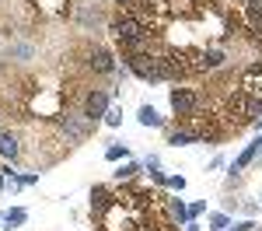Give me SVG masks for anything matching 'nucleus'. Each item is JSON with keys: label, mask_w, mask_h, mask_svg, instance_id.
Returning <instances> with one entry per match:
<instances>
[{"label": "nucleus", "mask_w": 262, "mask_h": 231, "mask_svg": "<svg viewBox=\"0 0 262 231\" xmlns=\"http://www.w3.org/2000/svg\"><path fill=\"white\" fill-rule=\"evenodd\" d=\"M112 35L122 42H137V39H150V28H147V21H143V14H137L133 7H126V11H119L116 18H112Z\"/></svg>", "instance_id": "nucleus-1"}, {"label": "nucleus", "mask_w": 262, "mask_h": 231, "mask_svg": "<svg viewBox=\"0 0 262 231\" xmlns=\"http://www.w3.org/2000/svg\"><path fill=\"white\" fill-rule=\"evenodd\" d=\"M129 74H137L140 81H164L161 70V53H143V56H129L126 60Z\"/></svg>", "instance_id": "nucleus-2"}, {"label": "nucleus", "mask_w": 262, "mask_h": 231, "mask_svg": "<svg viewBox=\"0 0 262 231\" xmlns=\"http://www.w3.org/2000/svg\"><path fill=\"white\" fill-rule=\"evenodd\" d=\"M60 126H63V133H67V140H70V144H81L84 137L91 133L95 119H91V116H84V109H81V112H63Z\"/></svg>", "instance_id": "nucleus-3"}, {"label": "nucleus", "mask_w": 262, "mask_h": 231, "mask_svg": "<svg viewBox=\"0 0 262 231\" xmlns=\"http://www.w3.org/2000/svg\"><path fill=\"white\" fill-rule=\"evenodd\" d=\"M200 102L203 95L196 91V88H171V112L175 116H192V112H200Z\"/></svg>", "instance_id": "nucleus-4"}, {"label": "nucleus", "mask_w": 262, "mask_h": 231, "mask_svg": "<svg viewBox=\"0 0 262 231\" xmlns=\"http://www.w3.org/2000/svg\"><path fill=\"white\" fill-rule=\"evenodd\" d=\"M108 105H112V98H108L105 91H88V98H84V116H91V119H105Z\"/></svg>", "instance_id": "nucleus-5"}, {"label": "nucleus", "mask_w": 262, "mask_h": 231, "mask_svg": "<svg viewBox=\"0 0 262 231\" xmlns=\"http://www.w3.org/2000/svg\"><path fill=\"white\" fill-rule=\"evenodd\" d=\"M242 91L262 102V63H255V67H248V70H245V77H242Z\"/></svg>", "instance_id": "nucleus-6"}, {"label": "nucleus", "mask_w": 262, "mask_h": 231, "mask_svg": "<svg viewBox=\"0 0 262 231\" xmlns=\"http://www.w3.org/2000/svg\"><path fill=\"white\" fill-rule=\"evenodd\" d=\"M88 67H91L95 74H112V70H116V56H112L108 49H91V53H88Z\"/></svg>", "instance_id": "nucleus-7"}, {"label": "nucleus", "mask_w": 262, "mask_h": 231, "mask_svg": "<svg viewBox=\"0 0 262 231\" xmlns=\"http://www.w3.org/2000/svg\"><path fill=\"white\" fill-rule=\"evenodd\" d=\"M245 21H248V32L262 39V0H252L248 7H245Z\"/></svg>", "instance_id": "nucleus-8"}, {"label": "nucleus", "mask_w": 262, "mask_h": 231, "mask_svg": "<svg viewBox=\"0 0 262 231\" xmlns=\"http://www.w3.org/2000/svg\"><path fill=\"white\" fill-rule=\"evenodd\" d=\"M112 203H116V196L108 193V186H95V189H91V210H95V214L108 210Z\"/></svg>", "instance_id": "nucleus-9"}, {"label": "nucleus", "mask_w": 262, "mask_h": 231, "mask_svg": "<svg viewBox=\"0 0 262 231\" xmlns=\"http://www.w3.org/2000/svg\"><path fill=\"white\" fill-rule=\"evenodd\" d=\"M262 147H259V140H255V144H248L242 151V154H238V161H234V165H231V175H238V172H245V168L252 165V161H255V154H259Z\"/></svg>", "instance_id": "nucleus-10"}, {"label": "nucleus", "mask_w": 262, "mask_h": 231, "mask_svg": "<svg viewBox=\"0 0 262 231\" xmlns=\"http://www.w3.org/2000/svg\"><path fill=\"white\" fill-rule=\"evenodd\" d=\"M168 210H171V224H182V228L189 224V207L182 203L179 196H171V200H168Z\"/></svg>", "instance_id": "nucleus-11"}, {"label": "nucleus", "mask_w": 262, "mask_h": 231, "mask_svg": "<svg viewBox=\"0 0 262 231\" xmlns=\"http://www.w3.org/2000/svg\"><path fill=\"white\" fill-rule=\"evenodd\" d=\"M18 151H21V147H18V137H14L11 130H4V133H0V154L14 161V158H18Z\"/></svg>", "instance_id": "nucleus-12"}, {"label": "nucleus", "mask_w": 262, "mask_h": 231, "mask_svg": "<svg viewBox=\"0 0 262 231\" xmlns=\"http://www.w3.org/2000/svg\"><path fill=\"white\" fill-rule=\"evenodd\" d=\"M137 119H140V126H154V130H158V126H164V119L158 116V109H154V105H140Z\"/></svg>", "instance_id": "nucleus-13"}, {"label": "nucleus", "mask_w": 262, "mask_h": 231, "mask_svg": "<svg viewBox=\"0 0 262 231\" xmlns=\"http://www.w3.org/2000/svg\"><path fill=\"white\" fill-rule=\"evenodd\" d=\"M25 221H28V210L25 207H11L7 214H4V224H7V228H21Z\"/></svg>", "instance_id": "nucleus-14"}, {"label": "nucleus", "mask_w": 262, "mask_h": 231, "mask_svg": "<svg viewBox=\"0 0 262 231\" xmlns=\"http://www.w3.org/2000/svg\"><path fill=\"white\" fill-rule=\"evenodd\" d=\"M137 175H140V165L137 161H126V165L116 168V182H133Z\"/></svg>", "instance_id": "nucleus-15"}, {"label": "nucleus", "mask_w": 262, "mask_h": 231, "mask_svg": "<svg viewBox=\"0 0 262 231\" xmlns=\"http://www.w3.org/2000/svg\"><path fill=\"white\" fill-rule=\"evenodd\" d=\"M168 144L171 147H185V144H196V137L182 126V130H171V133H168Z\"/></svg>", "instance_id": "nucleus-16"}, {"label": "nucleus", "mask_w": 262, "mask_h": 231, "mask_svg": "<svg viewBox=\"0 0 262 231\" xmlns=\"http://www.w3.org/2000/svg\"><path fill=\"white\" fill-rule=\"evenodd\" d=\"M105 158H108V161H122V158H129V147L126 144H112L108 151H105Z\"/></svg>", "instance_id": "nucleus-17"}, {"label": "nucleus", "mask_w": 262, "mask_h": 231, "mask_svg": "<svg viewBox=\"0 0 262 231\" xmlns=\"http://www.w3.org/2000/svg\"><path fill=\"white\" fill-rule=\"evenodd\" d=\"M122 123V109L119 105H108V112H105V126H119Z\"/></svg>", "instance_id": "nucleus-18"}, {"label": "nucleus", "mask_w": 262, "mask_h": 231, "mask_svg": "<svg viewBox=\"0 0 262 231\" xmlns=\"http://www.w3.org/2000/svg\"><path fill=\"white\" fill-rule=\"evenodd\" d=\"M227 224H231L227 214H210V228H213V231H227Z\"/></svg>", "instance_id": "nucleus-19"}, {"label": "nucleus", "mask_w": 262, "mask_h": 231, "mask_svg": "<svg viewBox=\"0 0 262 231\" xmlns=\"http://www.w3.org/2000/svg\"><path fill=\"white\" fill-rule=\"evenodd\" d=\"M168 189L182 193V189H185V179H182V175H171V179H168Z\"/></svg>", "instance_id": "nucleus-20"}, {"label": "nucleus", "mask_w": 262, "mask_h": 231, "mask_svg": "<svg viewBox=\"0 0 262 231\" xmlns=\"http://www.w3.org/2000/svg\"><path fill=\"white\" fill-rule=\"evenodd\" d=\"M255 224L252 221H238V224H227V231H252Z\"/></svg>", "instance_id": "nucleus-21"}, {"label": "nucleus", "mask_w": 262, "mask_h": 231, "mask_svg": "<svg viewBox=\"0 0 262 231\" xmlns=\"http://www.w3.org/2000/svg\"><path fill=\"white\" fill-rule=\"evenodd\" d=\"M203 210H206V203H192V207H189V221H192V217H200Z\"/></svg>", "instance_id": "nucleus-22"}, {"label": "nucleus", "mask_w": 262, "mask_h": 231, "mask_svg": "<svg viewBox=\"0 0 262 231\" xmlns=\"http://www.w3.org/2000/svg\"><path fill=\"white\" fill-rule=\"evenodd\" d=\"M4 186H7V172L0 168V193H4Z\"/></svg>", "instance_id": "nucleus-23"}, {"label": "nucleus", "mask_w": 262, "mask_h": 231, "mask_svg": "<svg viewBox=\"0 0 262 231\" xmlns=\"http://www.w3.org/2000/svg\"><path fill=\"white\" fill-rule=\"evenodd\" d=\"M185 231H200V228H196V224H192V221H189V224H185Z\"/></svg>", "instance_id": "nucleus-24"}, {"label": "nucleus", "mask_w": 262, "mask_h": 231, "mask_svg": "<svg viewBox=\"0 0 262 231\" xmlns=\"http://www.w3.org/2000/svg\"><path fill=\"white\" fill-rule=\"evenodd\" d=\"M255 126H259V130H262V119H255Z\"/></svg>", "instance_id": "nucleus-25"}, {"label": "nucleus", "mask_w": 262, "mask_h": 231, "mask_svg": "<svg viewBox=\"0 0 262 231\" xmlns=\"http://www.w3.org/2000/svg\"><path fill=\"white\" fill-rule=\"evenodd\" d=\"M259 147H262V137H259Z\"/></svg>", "instance_id": "nucleus-26"}, {"label": "nucleus", "mask_w": 262, "mask_h": 231, "mask_svg": "<svg viewBox=\"0 0 262 231\" xmlns=\"http://www.w3.org/2000/svg\"><path fill=\"white\" fill-rule=\"evenodd\" d=\"M0 221H4V214H0Z\"/></svg>", "instance_id": "nucleus-27"}]
</instances>
